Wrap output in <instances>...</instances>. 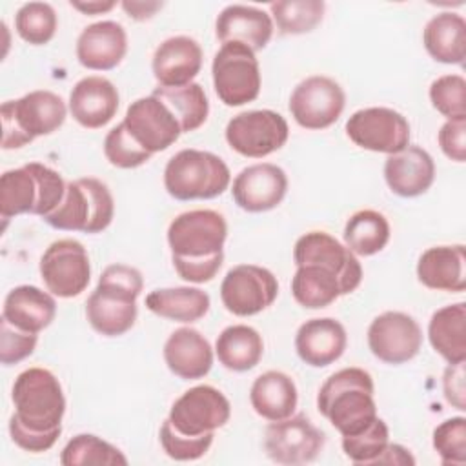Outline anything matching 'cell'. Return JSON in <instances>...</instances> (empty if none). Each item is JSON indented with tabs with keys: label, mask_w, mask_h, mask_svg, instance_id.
Listing matches in <instances>:
<instances>
[{
	"label": "cell",
	"mask_w": 466,
	"mask_h": 466,
	"mask_svg": "<svg viewBox=\"0 0 466 466\" xmlns=\"http://www.w3.org/2000/svg\"><path fill=\"white\" fill-rule=\"evenodd\" d=\"M231 404L228 397L209 384L193 386L184 391L173 404L167 415L171 426L191 437L215 433L228 424Z\"/></svg>",
	"instance_id": "4fadbf2b"
},
{
	"label": "cell",
	"mask_w": 466,
	"mask_h": 466,
	"mask_svg": "<svg viewBox=\"0 0 466 466\" xmlns=\"http://www.w3.org/2000/svg\"><path fill=\"white\" fill-rule=\"evenodd\" d=\"M116 5V2L109 0V2H71V7L87 15V16H96L102 13L111 11Z\"/></svg>",
	"instance_id": "816d5d0a"
},
{
	"label": "cell",
	"mask_w": 466,
	"mask_h": 466,
	"mask_svg": "<svg viewBox=\"0 0 466 466\" xmlns=\"http://www.w3.org/2000/svg\"><path fill=\"white\" fill-rule=\"evenodd\" d=\"M375 464H400V466H406V464H415V459L410 453V450H406L404 446L388 442V446L379 455Z\"/></svg>",
	"instance_id": "681fc988"
},
{
	"label": "cell",
	"mask_w": 466,
	"mask_h": 466,
	"mask_svg": "<svg viewBox=\"0 0 466 466\" xmlns=\"http://www.w3.org/2000/svg\"><path fill=\"white\" fill-rule=\"evenodd\" d=\"M228 222L215 209H193L175 217L167 228L171 260H195L224 255Z\"/></svg>",
	"instance_id": "30bf717a"
},
{
	"label": "cell",
	"mask_w": 466,
	"mask_h": 466,
	"mask_svg": "<svg viewBox=\"0 0 466 466\" xmlns=\"http://www.w3.org/2000/svg\"><path fill=\"white\" fill-rule=\"evenodd\" d=\"M2 147L20 149L38 137L55 133L67 116L62 96L47 89L31 91L0 107Z\"/></svg>",
	"instance_id": "8992f818"
},
{
	"label": "cell",
	"mask_w": 466,
	"mask_h": 466,
	"mask_svg": "<svg viewBox=\"0 0 466 466\" xmlns=\"http://www.w3.org/2000/svg\"><path fill=\"white\" fill-rule=\"evenodd\" d=\"M218 362L229 371H249L264 355L260 333L248 324H233L220 331L215 342Z\"/></svg>",
	"instance_id": "836d02e7"
},
{
	"label": "cell",
	"mask_w": 466,
	"mask_h": 466,
	"mask_svg": "<svg viewBox=\"0 0 466 466\" xmlns=\"http://www.w3.org/2000/svg\"><path fill=\"white\" fill-rule=\"evenodd\" d=\"M442 391L446 400L457 408V410H466V388H464V362H457V364H450L444 370V377H442Z\"/></svg>",
	"instance_id": "c3c4849f"
},
{
	"label": "cell",
	"mask_w": 466,
	"mask_h": 466,
	"mask_svg": "<svg viewBox=\"0 0 466 466\" xmlns=\"http://www.w3.org/2000/svg\"><path fill=\"white\" fill-rule=\"evenodd\" d=\"M200 44L186 35L169 36L153 53L151 69L160 87H180L193 82L202 69Z\"/></svg>",
	"instance_id": "44dd1931"
},
{
	"label": "cell",
	"mask_w": 466,
	"mask_h": 466,
	"mask_svg": "<svg viewBox=\"0 0 466 466\" xmlns=\"http://www.w3.org/2000/svg\"><path fill=\"white\" fill-rule=\"evenodd\" d=\"M144 288L142 273L127 264H111L98 277L86 302L91 328L104 337H120L135 326L137 299Z\"/></svg>",
	"instance_id": "3957f363"
},
{
	"label": "cell",
	"mask_w": 466,
	"mask_h": 466,
	"mask_svg": "<svg viewBox=\"0 0 466 466\" xmlns=\"http://www.w3.org/2000/svg\"><path fill=\"white\" fill-rule=\"evenodd\" d=\"M346 106V95L339 82L324 75H313L297 84L289 96L293 120L311 131L333 126Z\"/></svg>",
	"instance_id": "5bb4252c"
},
{
	"label": "cell",
	"mask_w": 466,
	"mask_h": 466,
	"mask_svg": "<svg viewBox=\"0 0 466 466\" xmlns=\"http://www.w3.org/2000/svg\"><path fill=\"white\" fill-rule=\"evenodd\" d=\"M269 11L282 35H304L322 22L326 4L320 0H280L269 4Z\"/></svg>",
	"instance_id": "74e56055"
},
{
	"label": "cell",
	"mask_w": 466,
	"mask_h": 466,
	"mask_svg": "<svg viewBox=\"0 0 466 466\" xmlns=\"http://www.w3.org/2000/svg\"><path fill=\"white\" fill-rule=\"evenodd\" d=\"M277 295V277L255 264L233 266L220 284V300L237 317H251L264 311L275 302Z\"/></svg>",
	"instance_id": "e0dca14e"
},
{
	"label": "cell",
	"mask_w": 466,
	"mask_h": 466,
	"mask_svg": "<svg viewBox=\"0 0 466 466\" xmlns=\"http://www.w3.org/2000/svg\"><path fill=\"white\" fill-rule=\"evenodd\" d=\"M231 182L228 164L211 151L180 149L164 167V187L175 200H208Z\"/></svg>",
	"instance_id": "52a82bcc"
},
{
	"label": "cell",
	"mask_w": 466,
	"mask_h": 466,
	"mask_svg": "<svg viewBox=\"0 0 466 466\" xmlns=\"http://www.w3.org/2000/svg\"><path fill=\"white\" fill-rule=\"evenodd\" d=\"M417 279L437 291L461 293L466 289V251L462 244L428 248L417 262Z\"/></svg>",
	"instance_id": "83f0119b"
},
{
	"label": "cell",
	"mask_w": 466,
	"mask_h": 466,
	"mask_svg": "<svg viewBox=\"0 0 466 466\" xmlns=\"http://www.w3.org/2000/svg\"><path fill=\"white\" fill-rule=\"evenodd\" d=\"M155 96H158L177 116L182 133L198 129L209 115V100L200 84L191 82L180 87H155Z\"/></svg>",
	"instance_id": "d590c367"
},
{
	"label": "cell",
	"mask_w": 466,
	"mask_h": 466,
	"mask_svg": "<svg viewBox=\"0 0 466 466\" xmlns=\"http://www.w3.org/2000/svg\"><path fill=\"white\" fill-rule=\"evenodd\" d=\"M346 135L362 149L395 155L410 146V122L390 107H364L348 118Z\"/></svg>",
	"instance_id": "2e32d148"
},
{
	"label": "cell",
	"mask_w": 466,
	"mask_h": 466,
	"mask_svg": "<svg viewBox=\"0 0 466 466\" xmlns=\"http://www.w3.org/2000/svg\"><path fill=\"white\" fill-rule=\"evenodd\" d=\"M173 268L182 280L193 284H204L213 280L224 262V255L211 257V258H195V260H178L173 258Z\"/></svg>",
	"instance_id": "7dc6e473"
},
{
	"label": "cell",
	"mask_w": 466,
	"mask_h": 466,
	"mask_svg": "<svg viewBox=\"0 0 466 466\" xmlns=\"http://www.w3.org/2000/svg\"><path fill=\"white\" fill-rule=\"evenodd\" d=\"M11 399V441L29 453L51 450L62 433L66 413V397L56 375L46 368L24 370L15 379Z\"/></svg>",
	"instance_id": "7a4b0ae2"
},
{
	"label": "cell",
	"mask_w": 466,
	"mask_h": 466,
	"mask_svg": "<svg viewBox=\"0 0 466 466\" xmlns=\"http://www.w3.org/2000/svg\"><path fill=\"white\" fill-rule=\"evenodd\" d=\"M162 2H122V9L127 13V16H131L133 20H149L151 16H155V13L158 9H162Z\"/></svg>",
	"instance_id": "f907efd6"
},
{
	"label": "cell",
	"mask_w": 466,
	"mask_h": 466,
	"mask_svg": "<svg viewBox=\"0 0 466 466\" xmlns=\"http://www.w3.org/2000/svg\"><path fill=\"white\" fill-rule=\"evenodd\" d=\"M213 433L191 437L177 431L166 419L160 426V444L173 461H197L208 453L213 444Z\"/></svg>",
	"instance_id": "ee69618b"
},
{
	"label": "cell",
	"mask_w": 466,
	"mask_h": 466,
	"mask_svg": "<svg viewBox=\"0 0 466 466\" xmlns=\"http://www.w3.org/2000/svg\"><path fill=\"white\" fill-rule=\"evenodd\" d=\"M64 466H126L127 457L111 442L93 435L78 433L64 446L60 453Z\"/></svg>",
	"instance_id": "8d00e7d4"
},
{
	"label": "cell",
	"mask_w": 466,
	"mask_h": 466,
	"mask_svg": "<svg viewBox=\"0 0 466 466\" xmlns=\"http://www.w3.org/2000/svg\"><path fill=\"white\" fill-rule=\"evenodd\" d=\"M431 106L448 120L466 118V80L461 75H442L430 84Z\"/></svg>",
	"instance_id": "60d3db41"
},
{
	"label": "cell",
	"mask_w": 466,
	"mask_h": 466,
	"mask_svg": "<svg viewBox=\"0 0 466 466\" xmlns=\"http://www.w3.org/2000/svg\"><path fill=\"white\" fill-rule=\"evenodd\" d=\"M373 379L362 368H342L329 375L317 395V410L342 435H355L377 419Z\"/></svg>",
	"instance_id": "277c9868"
},
{
	"label": "cell",
	"mask_w": 466,
	"mask_h": 466,
	"mask_svg": "<svg viewBox=\"0 0 466 466\" xmlns=\"http://www.w3.org/2000/svg\"><path fill=\"white\" fill-rule=\"evenodd\" d=\"M431 348L448 362L466 360V304L457 302L437 309L428 324Z\"/></svg>",
	"instance_id": "d6a6232c"
},
{
	"label": "cell",
	"mask_w": 466,
	"mask_h": 466,
	"mask_svg": "<svg viewBox=\"0 0 466 466\" xmlns=\"http://www.w3.org/2000/svg\"><path fill=\"white\" fill-rule=\"evenodd\" d=\"M122 122L129 135L151 155L167 149L182 135L173 111L153 93L131 102Z\"/></svg>",
	"instance_id": "d6986e66"
},
{
	"label": "cell",
	"mask_w": 466,
	"mask_h": 466,
	"mask_svg": "<svg viewBox=\"0 0 466 466\" xmlns=\"http://www.w3.org/2000/svg\"><path fill=\"white\" fill-rule=\"evenodd\" d=\"M288 193L286 171L271 162H260L244 167L231 186L235 204L248 213H264L275 209Z\"/></svg>",
	"instance_id": "ffe728a7"
},
{
	"label": "cell",
	"mask_w": 466,
	"mask_h": 466,
	"mask_svg": "<svg viewBox=\"0 0 466 466\" xmlns=\"http://www.w3.org/2000/svg\"><path fill=\"white\" fill-rule=\"evenodd\" d=\"M422 44L433 60L461 66L466 56V20L451 11L431 16L424 25Z\"/></svg>",
	"instance_id": "4dcf8cb0"
},
{
	"label": "cell",
	"mask_w": 466,
	"mask_h": 466,
	"mask_svg": "<svg viewBox=\"0 0 466 466\" xmlns=\"http://www.w3.org/2000/svg\"><path fill=\"white\" fill-rule=\"evenodd\" d=\"M384 180L391 193L413 198L426 193L435 180V162L420 146H408L384 162Z\"/></svg>",
	"instance_id": "484cf974"
},
{
	"label": "cell",
	"mask_w": 466,
	"mask_h": 466,
	"mask_svg": "<svg viewBox=\"0 0 466 466\" xmlns=\"http://www.w3.org/2000/svg\"><path fill=\"white\" fill-rule=\"evenodd\" d=\"M233 151L248 158H262L279 151L289 137L286 118L271 109H251L235 115L224 131Z\"/></svg>",
	"instance_id": "8fae6325"
},
{
	"label": "cell",
	"mask_w": 466,
	"mask_h": 466,
	"mask_svg": "<svg viewBox=\"0 0 466 466\" xmlns=\"http://www.w3.org/2000/svg\"><path fill=\"white\" fill-rule=\"evenodd\" d=\"M66 187L62 175L40 162L7 169L0 177V215L4 220L22 213L44 218L62 202Z\"/></svg>",
	"instance_id": "5b68a950"
},
{
	"label": "cell",
	"mask_w": 466,
	"mask_h": 466,
	"mask_svg": "<svg viewBox=\"0 0 466 466\" xmlns=\"http://www.w3.org/2000/svg\"><path fill=\"white\" fill-rule=\"evenodd\" d=\"M164 362L169 371L184 380H197L213 366V348L195 328L175 329L164 344Z\"/></svg>",
	"instance_id": "4316f807"
},
{
	"label": "cell",
	"mask_w": 466,
	"mask_h": 466,
	"mask_svg": "<svg viewBox=\"0 0 466 466\" xmlns=\"http://www.w3.org/2000/svg\"><path fill=\"white\" fill-rule=\"evenodd\" d=\"M390 233V222L382 213L375 209H360L348 218L342 237L351 253L371 257L386 248Z\"/></svg>",
	"instance_id": "e575fe53"
},
{
	"label": "cell",
	"mask_w": 466,
	"mask_h": 466,
	"mask_svg": "<svg viewBox=\"0 0 466 466\" xmlns=\"http://www.w3.org/2000/svg\"><path fill=\"white\" fill-rule=\"evenodd\" d=\"M433 448L442 464L462 466L466 462V419L451 417L433 430Z\"/></svg>",
	"instance_id": "7bdbcfd3"
},
{
	"label": "cell",
	"mask_w": 466,
	"mask_h": 466,
	"mask_svg": "<svg viewBox=\"0 0 466 466\" xmlns=\"http://www.w3.org/2000/svg\"><path fill=\"white\" fill-rule=\"evenodd\" d=\"M293 260L297 271L291 295L306 309H322L360 286L362 266L357 255L326 231L299 237Z\"/></svg>",
	"instance_id": "6da1fadb"
},
{
	"label": "cell",
	"mask_w": 466,
	"mask_h": 466,
	"mask_svg": "<svg viewBox=\"0 0 466 466\" xmlns=\"http://www.w3.org/2000/svg\"><path fill=\"white\" fill-rule=\"evenodd\" d=\"M324 444V431L302 413L275 420L264 431L266 455L277 464H308L320 455Z\"/></svg>",
	"instance_id": "9a60e30c"
},
{
	"label": "cell",
	"mask_w": 466,
	"mask_h": 466,
	"mask_svg": "<svg viewBox=\"0 0 466 466\" xmlns=\"http://www.w3.org/2000/svg\"><path fill=\"white\" fill-rule=\"evenodd\" d=\"M209 295L204 289L191 286L153 289L146 297V308L151 313L182 324L200 320L209 311Z\"/></svg>",
	"instance_id": "1f68e13d"
},
{
	"label": "cell",
	"mask_w": 466,
	"mask_h": 466,
	"mask_svg": "<svg viewBox=\"0 0 466 466\" xmlns=\"http://www.w3.org/2000/svg\"><path fill=\"white\" fill-rule=\"evenodd\" d=\"M441 151L453 162L466 160V118L446 120L437 135Z\"/></svg>",
	"instance_id": "bcb514c9"
},
{
	"label": "cell",
	"mask_w": 466,
	"mask_h": 466,
	"mask_svg": "<svg viewBox=\"0 0 466 466\" xmlns=\"http://www.w3.org/2000/svg\"><path fill=\"white\" fill-rule=\"evenodd\" d=\"M249 402L255 413L269 422L288 419L295 413L299 404L295 380L284 371H264L251 384Z\"/></svg>",
	"instance_id": "f546056e"
},
{
	"label": "cell",
	"mask_w": 466,
	"mask_h": 466,
	"mask_svg": "<svg viewBox=\"0 0 466 466\" xmlns=\"http://www.w3.org/2000/svg\"><path fill=\"white\" fill-rule=\"evenodd\" d=\"M215 35L222 44L238 42L253 53L264 49L273 36V20L264 9L244 4L226 5L215 20Z\"/></svg>",
	"instance_id": "d4e9b609"
},
{
	"label": "cell",
	"mask_w": 466,
	"mask_h": 466,
	"mask_svg": "<svg viewBox=\"0 0 466 466\" xmlns=\"http://www.w3.org/2000/svg\"><path fill=\"white\" fill-rule=\"evenodd\" d=\"M55 297L36 286H16L4 299L2 319L29 333H40L46 329L55 320Z\"/></svg>",
	"instance_id": "f1b7e54d"
},
{
	"label": "cell",
	"mask_w": 466,
	"mask_h": 466,
	"mask_svg": "<svg viewBox=\"0 0 466 466\" xmlns=\"http://www.w3.org/2000/svg\"><path fill=\"white\" fill-rule=\"evenodd\" d=\"M38 342L36 333L15 328L5 319H0V362L4 366L18 364L27 359Z\"/></svg>",
	"instance_id": "f6af8a7d"
},
{
	"label": "cell",
	"mask_w": 466,
	"mask_h": 466,
	"mask_svg": "<svg viewBox=\"0 0 466 466\" xmlns=\"http://www.w3.org/2000/svg\"><path fill=\"white\" fill-rule=\"evenodd\" d=\"M213 87L224 106L238 107L260 93V66L255 53L238 42L222 44L211 64Z\"/></svg>",
	"instance_id": "9c48e42d"
},
{
	"label": "cell",
	"mask_w": 466,
	"mask_h": 466,
	"mask_svg": "<svg viewBox=\"0 0 466 466\" xmlns=\"http://www.w3.org/2000/svg\"><path fill=\"white\" fill-rule=\"evenodd\" d=\"M58 27L56 11L47 2H27L15 15L18 36L31 46H44L53 40Z\"/></svg>",
	"instance_id": "f35d334b"
},
{
	"label": "cell",
	"mask_w": 466,
	"mask_h": 466,
	"mask_svg": "<svg viewBox=\"0 0 466 466\" xmlns=\"http://www.w3.org/2000/svg\"><path fill=\"white\" fill-rule=\"evenodd\" d=\"M348 346L344 326L331 319H309L297 329L295 351L311 368H326L339 360Z\"/></svg>",
	"instance_id": "cb8c5ba5"
},
{
	"label": "cell",
	"mask_w": 466,
	"mask_h": 466,
	"mask_svg": "<svg viewBox=\"0 0 466 466\" xmlns=\"http://www.w3.org/2000/svg\"><path fill=\"white\" fill-rule=\"evenodd\" d=\"M40 277L47 291L58 299L80 295L91 280L87 249L75 238H58L40 257Z\"/></svg>",
	"instance_id": "7c38bea8"
},
{
	"label": "cell",
	"mask_w": 466,
	"mask_h": 466,
	"mask_svg": "<svg viewBox=\"0 0 466 466\" xmlns=\"http://www.w3.org/2000/svg\"><path fill=\"white\" fill-rule=\"evenodd\" d=\"M368 346L379 360L399 366L417 357L422 346V329L408 313L384 311L368 328Z\"/></svg>",
	"instance_id": "ac0fdd59"
},
{
	"label": "cell",
	"mask_w": 466,
	"mask_h": 466,
	"mask_svg": "<svg viewBox=\"0 0 466 466\" xmlns=\"http://www.w3.org/2000/svg\"><path fill=\"white\" fill-rule=\"evenodd\" d=\"M120 96L111 80L106 76L80 78L69 95L71 116L87 129H100L113 120L118 111Z\"/></svg>",
	"instance_id": "7402d4cb"
},
{
	"label": "cell",
	"mask_w": 466,
	"mask_h": 466,
	"mask_svg": "<svg viewBox=\"0 0 466 466\" xmlns=\"http://www.w3.org/2000/svg\"><path fill=\"white\" fill-rule=\"evenodd\" d=\"M115 200L109 187L93 177L69 180L62 202L44 220L62 231L100 233L113 222Z\"/></svg>",
	"instance_id": "ba28073f"
},
{
	"label": "cell",
	"mask_w": 466,
	"mask_h": 466,
	"mask_svg": "<svg viewBox=\"0 0 466 466\" xmlns=\"http://www.w3.org/2000/svg\"><path fill=\"white\" fill-rule=\"evenodd\" d=\"M390 442V430L382 419H375L368 428L355 435L342 437V450L353 464L371 466Z\"/></svg>",
	"instance_id": "ab89813d"
},
{
	"label": "cell",
	"mask_w": 466,
	"mask_h": 466,
	"mask_svg": "<svg viewBox=\"0 0 466 466\" xmlns=\"http://www.w3.org/2000/svg\"><path fill=\"white\" fill-rule=\"evenodd\" d=\"M104 155L107 162L120 169H135L144 166L151 153L146 151L126 129L124 122L116 124L111 131H107L104 138Z\"/></svg>",
	"instance_id": "b9f144b4"
},
{
	"label": "cell",
	"mask_w": 466,
	"mask_h": 466,
	"mask_svg": "<svg viewBox=\"0 0 466 466\" xmlns=\"http://www.w3.org/2000/svg\"><path fill=\"white\" fill-rule=\"evenodd\" d=\"M76 58L80 66L93 71L115 69L127 53V35L115 20L95 22L82 29L76 38Z\"/></svg>",
	"instance_id": "603a6c76"
}]
</instances>
